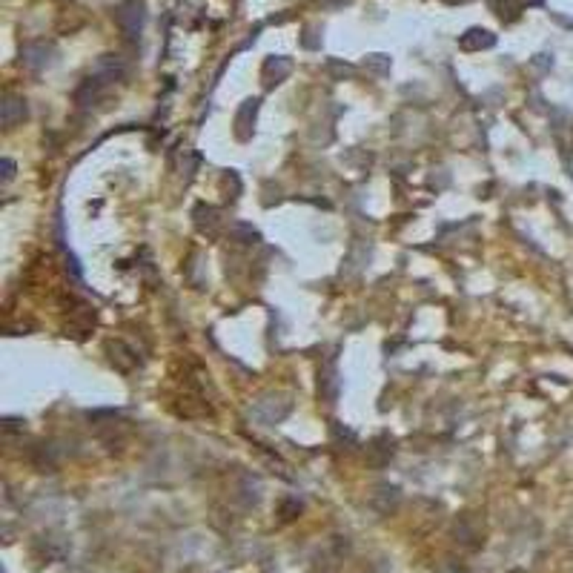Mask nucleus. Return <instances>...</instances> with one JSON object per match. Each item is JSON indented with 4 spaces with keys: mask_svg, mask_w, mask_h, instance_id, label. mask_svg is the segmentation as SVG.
Here are the masks:
<instances>
[{
    "mask_svg": "<svg viewBox=\"0 0 573 573\" xmlns=\"http://www.w3.org/2000/svg\"><path fill=\"white\" fill-rule=\"evenodd\" d=\"M26 115H29V109H26L23 98H6L3 106H0V121H3L6 129H14L17 124H23Z\"/></svg>",
    "mask_w": 573,
    "mask_h": 573,
    "instance_id": "5",
    "label": "nucleus"
},
{
    "mask_svg": "<svg viewBox=\"0 0 573 573\" xmlns=\"http://www.w3.org/2000/svg\"><path fill=\"white\" fill-rule=\"evenodd\" d=\"M255 112H258V101H244L238 115H235V138L238 141H250L253 138V124H255Z\"/></svg>",
    "mask_w": 573,
    "mask_h": 573,
    "instance_id": "4",
    "label": "nucleus"
},
{
    "mask_svg": "<svg viewBox=\"0 0 573 573\" xmlns=\"http://www.w3.org/2000/svg\"><path fill=\"white\" fill-rule=\"evenodd\" d=\"M109 353H112V365L118 370H129L132 365H135V358H129L132 353L124 347L121 341H109Z\"/></svg>",
    "mask_w": 573,
    "mask_h": 573,
    "instance_id": "11",
    "label": "nucleus"
},
{
    "mask_svg": "<svg viewBox=\"0 0 573 573\" xmlns=\"http://www.w3.org/2000/svg\"><path fill=\"white\" fill-rule=\"evenodd\" d=\"M370 64H373L378 72H387V66H390V64L385 61V55H373V57H370Z\"/></svg>",
    "mask_w": 573,
    "mask_h": 573,
    "instance_id": "14",
    "label": "nucleus"
},
{
    "mask_svg": "<svg viewBox=\"0 0 573 573\" xmlns=\"http://www.w3.org/2000/svg\"><path fill=\"white\" fill-rule=\"evenodd\" d=\"M118 26L129 35V37H138L141 29H144V3H138V0H129V3H124L118 9Z\"/></svg>",
    "mask_w": 573,
    "mask_h": 573,
    "instance_id": "3",
    "label": "nucleus"
},
{
    "mask_svg": "<svg viewBox=\"0 0 573 573\" xmlns=\"http://www.w3.org/2000/svg\"><path fill=\"white\" fill-rule=\"evenodd\" d=\"M286 75H290V61H286V57H270V61L264 64V84L266 86L281 84Z\"/></svg>",
    "mask_w": 573,
    "mask_h": 573,
    "instance_id": "6",
    "label": "nucleus"
},
{
    "mask_svg": "<svg viewBox=\"0 0 573 573\" xmlns=\"http://www.w3.org/2000/svg\"><path fill=\"white\" fill-rule=\"evenodd\" d=\"M318 390L324 398H336L338 396V373H336V361H330L327 370H321V378H318Z\"/></svg>",
    "mask_w": 573,
    "mask_h": 573,
    "instance_id": "8",
    "label": "nucleus"
},
{
    "mask_svg": "<svg viewBox=\"0 0 573 573\" xmlns=\"http://www.w3.org/2000/svg\"><path fill=\"white\" fill-rule=\"evenodd\" d=\"M290 413V401L281 398V396H270V398H261L258 405L253 407V416L264 425H278L281 418Z\"/></svg>",
    "mask_w": 573,
    "mask_h": 573,
    "instance_id": "1",
    "label": "nucleus"
},
{
    "mask_svg": "<svg viewBox=\"0 0 573 573\" xmlns=\"http://www.w3.org/2000/svg\"><path fill=\"white\" fill-rule=\"evenodd\" d=\"M14 178V161L12 158H3V184H9Z\"/></svg>",
    "mask_w": 573,
    "mask_h": 573,
    "instance_id": "13",
    "label": "nucleus"
},
{
    "mask_svg": "<svg viewBox=\"0 0 573 573\" xmlns=\"http://www.w3.org/2000/svg\"><path fill=\"white\" fill-rule=\"evenodd\" d=\"M229 235H233L238 244H255V241L261 238V235H258V229H253L250 224H241V221L229 226Z\"/></svg>",
    "mask_w": 573,
    "mask_h": 573,
    "instance_id": "12",
    "label": "nucleus"
},
{
    "mask_svg": "<svg viewBox=\"0 0 573 573\" xmlns=\"http://www.w3.org/2000/svg\"><path fill=\"white\" fill-rule=\"evenodd\" d=\"M49 64V57H46V46L43 43H29L23 49V66L29 69H43Z\"/></svg>",
    "mask_w": 573,
    "mask_h": 573,
    "instance_id": "10",
    "label": "nucleus"
},
{
    "mask_svg": "<svg viewBox=\"0 0 573 573\" xmlns=\"http://www.w3.org/2000/svg\"><path fill=\"white\" fill-rule=\"evenodd\" d=\"M124 75H126V66L118 55H104L101 61L92 66V81H98L101 86H106L112 81H121Z\"/></svg>",
    "mask_w": 573,
    "mask_h": 573,
    "instance_id": "2",
    "label": "nucleus"
},
{
    "mask_svg": "<svg viewBox=\"0 0 573 573\" xmlns=\"http://www.w3.org/2000/svg\"><path fill=\"white\" fill-rule=\"evenodd\" d=\"M193 215H195V226L201 229V233H206V235H215L218 233V213H215L213 206L198 204Z\"/></svg>",
    "mask_w": 573,
    "mask_h": 573,
    "instance_id": "7",
    "label": "nucleus"
},
{
    "mask_svg": "<svg viewBox=\"0 0 573 573\" xmlns=\"http://www.w3.org/2000/svg\"><path fill=\"white\" fill-rule=\"evenodd\" d=\"M493 41L496 37L490 35V32H485V29H470L467 35H462V49H487V46H493Z\"/></svg>",
    "mask_w": 573,
    "mask_h": 573,
    "instance_id": "9",
    "label": "nucleus"
}]
</instances>
